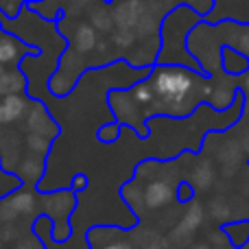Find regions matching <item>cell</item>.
<instances>
[{
	"label": "cell",
	"mask_w": 249,
	"mask_h": 249,
	"mask_svg": "<svg viewBox=\"0 0 249 249\" xmlns=\"http://www.w3.org/2000/svg\"><path fill=\"white\" fill-rule=\"evenodd\" d=\"M31 101L24 94L0 96V124H13L26 116Z\"/></svg>",
	"instance_id": "obj_13"
},
{
	"label": "cell",
	"mask_w": 249,
	"mask_h": 249,
	"mask_svg": "<svg viewBox=\"0 0 249 249\" xmlns=\"http://www.w3.org/2000/svg\"><path fill=\"white\" fill-rule=\"evenodd\" d=\"M70 188L74 190V193H79V190L88 188V175H83V173H79V175L72 177V186Z\"/></svg>",
	"instance_id": "obj_35"
},
{
	"label": "cell",
	"mask_w": 249,
	"mask_h": 249,
	"mask_svg": "<svg viewBox=\"0 0 249 249\" xmlns=\"http://www.w3.org/2000/svg\"><path fill=\"white\" fill-rule=\"evenodd\" d=\"M37 55V46L24 44L18 35L0 33V64L2 66H20L24 57Z\"/></svg>",
	"instance_id": "obj_9"
},
{
	"label": "cell",
	"mask_w": 249,
	"mask_h": 249,
	"mask_svg": "<svg viewBox=\"0 0 249 249\" xmlns=\"http://www.w3.org/2000/svg\"><path fill=\"white\" fill-rule=\"evenodd\" d=\"M188 184L199 193H206V190L212 188V184H214V166H212L210 160H199V162L193 164Z\"/></svg>",
	"instance_id": "obj_14"
},
{
	"label": "cell",
	"mask_w": 249,
	"mask_h": 249,
	"mask_svg": "<svg viewBox=\"0 0 249 249\" xmlns=\"http://www.w3.org/2000/svg\"><path fill=\"white\" fill-rule=\"evenodd\" d=\"M166 245H168V241H164V238H153L151 243H146V245H142L140 249H166Z\"/></svg>",
	"instance_id": "obj_37"
},
{
	"label": "cell",
	"mask_w": 249,
	"mask_h": 249,
	"mask_svg": "<svg viewBox=\"0 0 249 249\" xmlns=\"http://www.w3.org/2000/svg\"><path fill=\"white\" fill-rule=\"evenodd\" d=\"M107 103H109V107H112L114 116H116V123L129 124V127H133L136 131H140L142 136H144L146 133V129H144L146 114H144V109L133 101L131 92L129 90H112L107 94Z\"/></svg>",
	"instance_id": "obj_5"
},
{
	"label": "cell",
	"mask_w": 249,
	"mask_h": 249,
	"mask_svg": "<svg viewBox=\"0 0 249 249\" xmlns=\"http://www.w3.org/2000/svg\"><path fill=\"white\" fill-rule=\"evenodd\" d=\"M2 72H4V66H2V64H0V74H2Z\"/></svg>",
	"instance_id": "obj_44"
},
{
	"label": "cell",
	"mask_w": 249,
	"mask_h": 249,
	"mask_svg": "<svg viewBox=\"0 0 249 249\" xmlns=\"http://www.w3.org/2000/svg\"><path fill=\"white\" fill-rule=\"evenodd\" d=\"M223 66L228 68V72H247V55H243L241 51L234 48H225L223 51Z\"/></svg>",
	"instance_id": "obj_23"
},
{
	"label": "cell",
	"mask_w": 249,
	"mask_h": 249,
	"mask_svg": "<svg viewBox=\"0 0 249 249\" xmlns=\"http://www.w3.org/2000/svg\"><path fill=\"white\" fill-rule=\"evenodd\" d=\"M208 99H210V103L214 105L216 109H223L234 101V88L230 86L228 81H221V83H216V86H210Z\"/></svg>",
	"instance_id": "obj_21"
},
{
	"label": "cell",
	"mask_w": 249,
	"mask_h": 249,
	"mask_svg": "<svg viewBox=\"0 0 249 249\" xmlns=\"http://www.w3.org/2000/svg\"><path fill=\"white\" fill-rule=\"evenodd\" d=\"M99 249H133V245L129 241H124V238H118V241H112V243H107V245H103Z\"/></svg>",
	"instance_id": "obj_36"
},
{
	"label": "cell",
	"mask_w": 249,
	"mask_h": 249,
	"mask_svg": "<svg viewBox=\"0 0 249 249\" xmlns=\"http://www.w3.org/2000/svg\"><path fill=\"white\" fill-rule=\"evenodd\" d=\"M77 193L72 188H59L53 190V193H44L39 195V214L48 216V219L55 223V221H70L74 208H77Z\"/></svg>",
	"instance_id": "obj_6"
},
{
	"label": "cell",
	"mask_w": 249,
	"mask_h": 249,
	"mask_svg": "<svg viewBox=\"0 0 249 249\" xmlns=\"http://www.w3.org/2000/svg\"><path fill=\"white\" fill-rule=\"evenodd\" d=\"M24 123H26V131L29 133H39V136L48 138V140H55V138L59 136V124H57L55 118L51 116L46 105L37 99H33L29 103Z\"/></svg>",
	"instance_id": "obj_7"
},
{
	"label": "cell",
	"mask_w": 249,
	"mask_h": 249,
	"mask_svg": "<svg viewBox=\"0 0 249 249\" xmlns=\"http://www.w3.org/2000/svg\"><path fill=\"white\" fill-rule=\"evenodd\" d=\"M149 0H118L112 4V13H114V24L116 29H133L136 31L138 22L142 20L146 11Z\"/></svg>",
	"instance_id": "obj_10"
},
{
	"label": "cell",
	"mask_w": 249,
	"mask_h": 249,
	"mask_svg": "<svg viewBox=\"0 0 249 249\" xmlns=\"http://www.w3.org/2000/svg\"><path fill=\"white\" fill-rule=\"evenodd\" d=\"M160 2H162L164 7L168 9V7H173V4H177V2H179V0H160Z\"/></svg>",
	"instance_id": "obj_41"
},
{
	"label": "cell",
	"mask_w": 249,
	"mask_h": 249,
	"mask_svg": "<svg viewBox=\"0 0 249 249\" xmlns=\"http://www.w3.org/2000/svg\"><path fill=\"white\" fill-rule=\"evenodd\" d=\"M144 188V206L146 210H162V208L171 206L177 199V188L168 179L162 177H151L149 184L142 186Z\"/></svg>",
	"instance_id": "obj_8"
},
{
	"label": "cell",
	"mask_w": 249,
	"mask_h": 249,
	"mask_svg": "<svg viewBox=\"0 0 249 249\" xmlns=\"http://www.w3.org/2000/svg\"><path fill=\"white\" fill-rule=\"evenodd\" d=\"M203 221H206V208L201 206V201L193 199V201L186 206L181 219L175 223V228L168 232L166 241L171 243L173 247H177V249L190 245L193 238H195V234H197V230L203 225Z\"/></svg>",
	"instance_id": "obj_3"
},
{
	"label": "cell",
	"mask_w": 249,
	"mask_h": 249,
	"mask_svg": "<svg viewBox=\"0 0 249 249\" xmlns=\"http://www.w3.org/2000/svg\"><path fill=\"white\" fill-rule=\"evenodd\" d=\"M228 236H225V232H221V230H214V232H210V245H216V249H225L228 247Z\"/></svg>",
	"instance_id": "obj_33"
},
{
	"label": "cell",
	"mask_w": 249,
	"mask_h": 249,
	"mask_svg": "<svg viewBox=\"0 0 249 249\" xmlns=\"http://www.w3.org/2000/svg\"><path fill=\"white\" fill-rule=\"evenodd\" d=\"M90 24L94 26L99 33H112V31L116 29L112 7H109V4H99V7H94L90 11Z\"/></svg>",
	"instance_id": "obj_19"
},
{
	"label": "cell",
	"mask_w": 249,
	"mask_h": 249,
	"mask_svg": "<svg viewBox=\"0 0 249 249\" xmlns=\"http://www.w3.org/2000/svg\"><path fill=\"white\" fill-rule=\"evenodd\" d=\"M0 33H2V20H0Z\"/></svg>",
	"instance_id": "obj_45"
},
{
	"label": "cell",
	"mask_w": 249,
	"mask_h": 249,
	"mask_svg": "<svg viewBox=\"0 0 249 249\" xmlns=\"http://www.w3.org/2000/svg\"><path fill=\"white\" fill-rule=\"evenodd\" d=\"M22 179L20 175H18L16 171H7V168L0 164V197H7L9 193H13V190L22 188Z\"/></svg>",
	"instance_id": "obj_26"
},
{
	"label": "cell",
	"mask_w": 249,
	"mask_h": 249,
	"mask_svg": "<svg viewBox=\"0 0 249 249\" xmlns=\"http://www.w3.org/2000/svg\"><path fill=\"white\" fill-rule=\"evenodd\" d=\"M99 42H101L99 31H96L90 22H79V24L72 29V33H70V48L77 51L79 55H83V57L94 53L96 46H99Z\"/></svg>",
	"instance_id": "obj_11"
},
{
	"label": "cell",
	"mask_w": 249,
	"mask_h": 249,
	"mask_svg": "<svg viewBox=\"0 0 249 249\" xmlns=\"http://www.w3.org/2000/svg\"><path fill=\"white\" fill-rule=\"evenodd\" d=\"M86 236H88V243H90L92 249H99V247L107 245V243L123 238V232L118 228H103V225H99V228H92Z\"/></svg>",
	"instance_id": "obj_20"
},
{
	"label": "cell",
	"mask_w": 249,
	"mask_h": 249,
	"mask_svg": "<svg viewBox=\"0 0 249 249\" xmlns=\"http://www.w3.org/2000/svg\"><path fill=\"white\" fill-rule=\"evenodd\" d=\"M29 81L22 68H13V70H4L0 74V96H9V94H24Z\"/></svg>",
	"instance_id": "obj_16"
},
{
	"label": "cell",
	"mask_w": 249,
	"mask_h": 249,
	"mask_svg": "<svg viewBox=\"0 0 249 249\" xmlns=\"http://www.w3.org/2000/svg\"><path fill=\"white\" fill-rule=\"evenodd\" d=\"M241 149H243L245 155H249V129L243 133V138H241Z\"/></svg>",
	"instance_id": "obj_38"
},
{
	"label": "cell",
	"mask_w": 249,
	"mask_h": 249,
	"mask_svg": "<svg viewBox=\"0 0 249 249\" xmlns=\"http://www.w3.org/2000/svg\"><path fill=\"white\" fill-rule=\"evenodd\" d=\"M243 158H245V153H243V149H241V142H236V140L225 142L223 146H219V153H216V160L221 162L225 175H232V173L241 166Z\"/></svg>",
	"instance_id": "obj_15"
},
{
	"label": "cell",
	"mask_w": 249,
	"mask_h": 249,
	"mask_svg": "<svg viewBox=\"0 0 249 249\" xmlns=\"http://www.w3.org/2000/svg\"><path fill=\"white\" fill-rule=\"evenodd\" d=\"M46 249H92L90 243H88V236H81V234H72L68 241L64 243H55V241H44Z\"/></svg>",
	"instance_id": "obj_28"
},
{
	"label": "cell",
	"mask_w": 249,
	"mask_h": 249,
	"mask_svg": "<svg viewBox=\"0 0 249 249\" xmlns=\"http://www.w3.org/2000/svg\"><path fill=\"white\" fill-rule=\"evenodd\" d=\"M51 144H53V140L39 136V133H26V138H24L26 151H29V153H35V155H44V158H46L48 151H51Z\"/></svg>",
	"instance_id": "obj_27"
},
{
	"label": "cell",
	"mask_w": 249,
	"mask_h": 249,
	"mask_svg": "<svg viewBox=\"0 0 249 249\" xmlns=\"http://www.w3.org/2000/svg\"><path fill=\"white\" fill-rule=\"evenodd\" d=\"M0 238H2V219H0Z\"/></svg>",
	"instance_id": "obj_43"
},
{
	"label": "cell",
	"mask_w": 249,
	"mask_h": 249,
	"mask_svg": "<svg viewBox=\"0 0 249 249\" xmlns=\"http://www.w3.org/2000/svg\"><path fill=\"white\" fill-rule=\"evenodd\" d=\"M129 92H131L133 101H136V103L144 109V114H149V107H151V103H153V86H151L149 79L136 81Z\"/></svg>",
	"instance_id": "obj_22"
},
{
	"label": "cell",
	"mask_w": 249,
	"mask_h": 249,
	"mask_svg": "<svg viewBox=\"0 0 249 249\" xmlns=\"http://www.w3.org/2000/svg\"><path fill=\"white\" fill-rule=\"evenodd\" d=\"M26 2H29V7H33V4H42L44 0H26Z\"/></svg>",
	"instance_id": "obj_42"
},
{
	"label": "cell",
	"mask_w": 249,
	"mask_h": 249,
	"mask_svg": "<svg viewBox=\"0 0 249 249\" xmlns=\"http://www.w3.org/2000/svg\"><path fill=\"white\" fill-rule=\"evenodd\" d=\"M179 2L186 4V7H190L193 11H197L199 16H208V13L212 11L214 0H179Z\"/></svg>",
	"instance_id": "obj_31"
},
{
	"label": "cell",
	"mask_w": 249,
	"mask_h": 249,
	"mask_svg": "<svg viewBox=\"0 0 249 249\" xmlns=\"http://www.w3.org/2000/svg\"><path fill=\"white\" fill-rule=\"evenodd\" d=\"M0 140H2V131H0Z\"/></svg>",
	"instance_id": "obj_46"
},
{
	"label": "cell",
	"mask_w": 249,
	"mask_h": 249,
	"mask_svg": "<svg viewBox=\"0 0 249 249\" xmlns=\"http://www.w3.org/2000/svg\"><path fill=\"white\" fill-rule=\"evenodd\" d=\"M83 70H86V59H83V55H79V53L72 51L70 46L64 48L55 72L48 79V92H51L53 96H57V99L68 96L70 92L74 90V86H77Z\"/></svg>",
	"instance_id": "obj_2"
},
{
	"label": "cell",
	"mask_w": 249,
	"mask_h": 249,
	"mask_svg": "<svg viewBox=\"0 0 249 249\" xmlns=\"http://www.w3.org/2000/svg\"><path fill=\"white\" fill-rule=\"evenodd\" d=\"M149 81L153 86V103L149 114L186 116L201 96L210 94V86L181 64L155 66Z\"/></svg>",
	"instance_id": "obj_1"
},
{
	"label": "cell",
	"mask_w": 249,
	"mask_h": 249,
	"mask_svg": "<svg viewBox=\"0 0 249 249\" xmlns=\"http://www.w3.org/2000/svg\"><path fill=\"white\" fill-rule=\"evenodd\" d=\"M16 173L20 175L22 184L37 186L39 181H42L44 173H46V158H44V155H35V153L22 155V160H20V164H18Z\"/></svg>",
	"instance_id": "obj_12"
},
{
	"label": "cell",
	"mask_w": 249,
	"mask_h": 249,
	"mask_svg": "<svg viewBox=\"0 0 249 249\" xmlns=\"http://www.w3.org/2000/svg\"><path fill=\"white\" fill-rule=\"evenodd\" d=\"M121 123H107V124H101L99 131H96V138L99 142H105V144H112L121 138Z\"/></svg>",
	"instance_id": "obj_29"
},
{
	"label": "cell",
	"mask_w": 249,
	"mask_h": 249,
	"mask_svg": "<svg viewBox=\"0 0 249 249\" xmlns=\"http://www.w3.org/2000/svg\"><path fill=\"white\" fill-rule=\"evenodd\" d=\"M109 39H112V44L116 48H121V51H131L138 44V35L133 29H114L112 33H109Z\"/></svg>",
	"instance_id": "obj_25"
},
{
	"label": "cell",
	"mask_w": 249,
	"mask_h": 249,
	"mask_svg": "<svg viewBox=\"0 0 249 249\" xmlns=\"http://www.w3.org/2000/svg\"><path fill=\"white\" fill-rule=\"evenodd\" d=\"M188 249H216V247H212L210 243H195V245H190Z\"/></svg>",
	"instance_id": "obj_39"
},
{
	"label": "cell",
	"mask_w": 249,
	"mask_h": 249,
	"mask_svg": "<svg viewBox=\"0 0 249 249\" xmlns=\"http://www.w3.org/2000/svg\"><path fill=\"white\" fill-rule=\"evenodd\" d=\"M236 48L243 53V55H247V57H249V29H247V31H243V33L238 35Z\"/></svg>",
	"instance_id": "obj_34"
},
{
	"label": "cell",
	"mask_w": 249,
	"mask_h": 249,
	"mask_svg": "<svg viewBox=\"0 0 249 249\" xmlns=\"http://www.w3.org/2000/svg\"><path fill=\"white\" fill-rule=\"evenodd\" d=\"M123 199H124V203L131 208L133 214H142V212L146 210V206H144V188L140 186V181L138 179H133V181H129V184L123 186Z\"/></svg>",
	"instance_id": "obj_18"
},
{
	"label": "cell",
	"mask_w": 249,
	"mask_h": 249,
	"mask_svg": "<svg viewBox=\"0 0 249 249\" xmlns=\"http://www.w3.org/2000/svg\"><path fill=\"white\" fill-rule=\"evenodd\" d=\"M13 249H46V245H44V241L37 234H29V236L20 238Z\"/></svg>",
	"instance_id": "obj_32"
},
{
	"label": "cell",
	"mask_w": 249,
	"mask_h": 249,
	"mask_svg": "<svg viewBox=\"0 0 249 249\" xmlns=\"http://www.w3.org/2000/svg\"><path fill=\"white\" fill-rule=\"evenodd\" d=\"M39 195L31 188H18L13 193H9L7 197H2L0 201V219L2 223H16L22 216H31L39 210L37 206Z\"/></svg>",
	"instance_id": "obj_4"
},
{
	"label": "cell",
	"mask_w": 249,
	"mask_h": 249,
	"mask_svg": "<svg viewBox=\"0 0 249 249\" xmlns=\"http://www.w3.org/2000/svg\"><path fill=\"white\" fill-rule=\"evenodd\" d=\"M72 234H74V228H72V223H70V221H55V223H53V236H51V241L64 243V241H68Z\"/></svg>",
	"instance_id": "obj_30"
},
{
	"label": "cell",
	"mask_w": 249,
	"mask_h": 249,
	"mask_svg": "<svg viewBox=\"0 0 249 249\" xmlns=\"http://www.w3.org/2000/svg\"><path fill=\"white\" fill-rule=\"evenodd\" d=\"M208 216L216 223H225V221L232 216V206L225 197H214L210 203H208Z\"/></svg>",
	"instance_id": "obj_24"
},
{
	"label": "cell",
	"mask_w": 249,
	"mask_h": 249,
	"mask_svg": "<svg viewBox=\"0 0 249 249\" xmlns=\"http://www.w3.org/2000/svg\"><path fill=\"white\" fill-rule=\"evenodd\" d=\"M20 160H22V155H20V142H18V138L13 133L2 138L0 140V164L7 171H16Z\"/></svg>",
	"instance_id": "obj_17"
},
{
	"label": "cell",
	"mask_w": 249,
	"mask_h": 249,
	"mask_svg": "<svg viewBox=\"0 0 249 249\" xmlns=\"http://www.w3.org/2000/svg\"><path fill=\"white\" fill-rule=\"evenodd\" d=\"M243 90H245L247 94H249V70H247L245 74H243Z\"/></svg>",
	"instance_id": "obj_40"
}]
</instances>
